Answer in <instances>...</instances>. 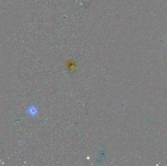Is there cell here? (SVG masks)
Here are the masks:
<instances>
[{
    "instance_id": "6da1fadb",
    "label": "cell",
    "mask_w": 167,
    "mask_h": 166,
    "mask_svg": "<svg viewBox=\"0 0 167 166\" xmlns=\"http://www.w3.org/2000/svg\"><path fill=\"white\" fill-rule=\"evenodd\" d=\"M28 112H29L30 114L32 115H36L37 113V109L36 107H30V108Z\"/></svg>"
}]
</instances>
